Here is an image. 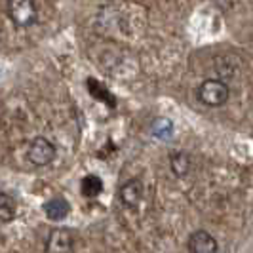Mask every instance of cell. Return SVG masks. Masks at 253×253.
<instances>
[{"label": "cell", "mask_w": 253, "mask_h": 253, "mask_svg": "<svg viewBox=\"0 0 253 253\" xmlns=\"http://www.w3.org/2000/svg\"><path fill=\"white\" fill-rule=\"evenodd\" d=\"M198 99L208 107H221L228 101V86L223 80H206L198 88Z\"/></svg>", "instance_id": "1"}, {"label": "cell", "mask_w": 253, "mask_h": 253, "mask_svg": "<svg viewBox=\"0 0 253 253\" xmlns=\"http://www.w3.org/2000/svg\"><path fill=\"white\" fill-rule=\"evenodd\" d=\"M6 8L15 27H31L37 21V6L31 0H10Z\"/></svg>", "instance_id": "2"}, {"label": "cell", "mask_w": 253, "mask_h": 253, "mask_svg": "<svg viewBox=\"0 0 253 253\" xmlns=\"http://www.w3.org/2000/svg\"><path fill=\"white\" fill-rule=\"evenodd\" d=\"M55 158V147L44 137H37L31 141L29 151H27V160L35 166H48Z\"/></svg>", "instance_id": "3"}, {"label": "cell", "mask_w": 253, "mask_h": 253, "mask_svg": "<svg viewBox=\"0 0 253 253\" xmlns=\"http://www.w3.org/2000/svg\"><path fill=\"white\" fill-rule=\"evenodd\" d=\"M75 232L69 228H53L46 242V253H73L75 250Z\"/></svg>", "instance_id": "4"}, {"label": "cell", "mask_w": 253, "mask_h": 253, "mask_svg": "<svg viewBox=\"0 0 253 253\" xmlns=\"http://www.w3.org/2000/svg\"><path fill=\"white\" fill-rule=\"evenodd\" d=\"M190 253H217L219 246L217 240L208 232V230H196L189 238Z\"/></svg>", "instance_id": "5"}, {"label": "cell", "mask_w": 253, "mask_h": 253, "mask_svg": "<svg viewBox=\"0 0 253 253\" xmlns=\"http://www.w3.org/2000/svg\"><path fill=\"white\" fill-rule=\"evenodd\" d=\"M120 200L127 208H137L143 200V183L139 179H129L120 189Z\"/></svg>", "instance_id": "6"}, {"label": "cell", "mask_w": 253, "mask_h": 253, "mask_svg": "<svg viewBox=\"0 0 253 253\" xmlns=\"http://www.w3.org/2000/svg\"><path fill=\"white\" fill-rule=\"evenodd\" d=\"M71 211V204L61 196H55L48 202H44V213L50 221H63Z\"/></svg>", "instance_id": "7"}, {"label": "cell", "mask_w": 253, "mask_h": 253, "mask_svg": "<svg viewBox=\"0 0 253 253\" xmlns=\"http://www.w3.org/2000/svg\"><path fill=\"white\" fill-rule=\"evenodd\" d=\"M169 164H171V171L179 175V177H183V175H187L190 169V156L187 152L179 151V152H173L171 156H169Z\"/></svg>", "instance_id": "8"}, {"label": "cell", "mask_w": 253, "mask_h": 253, "mask_svg": "<svg viewBox=\"0 0 253 253\" xmlns=\"http://www.w3.org/2000/svg\"><path fill=\"white\" fill-rule=\"evenodd\" d=\"M15 210H17V206L12 196L8 192H0V221L2 223L12 221L15 217Z\"/></svg>", "instance_id": "9"}, {"label": "cell", "mask_w": 253, "mask_h": 253, "mask_svg": "<svg viewBox=\"0 0 253 253\" xmlns=\"http://www.w3.org/2000/svg\"><path fill=\"white\" fill-rule=\"evenodd\" d=\"M80 190H82V194H84L86 198H95V196H99L103 190L101 179L95 177V175H86V177L82 179V183H80Z\"/></svg>", "instance_id": "10"}, {"label": "cell", "mask_w": 253, "mask_h": 253, "mask_svg": "<svg viewBox=\"0 0 253 253\" xmlns=\"http://www.w3.org/2000/svg\"><path fill=\"white\" fill-rule=\"evenodd\" d=\"M152 133H154V137H158V139L168 141L171 137V133H173V124H171L168 118H156V120L152 122Z\"/></svg>", "instance_id": "11"}, {"label": "cell", "mask_w": 253, "mask_h": 253, "mask_svg": "<svg viewBox=\"0 0 253 253\" xmlns=\"http://www.w3.org/2000/svg\"><path fill=\"white\" fill-rule=\"evenodd\" d=\"M88 86H89V93L93 95V97H97V99H105L107 103H111V107H113V97L109 95V91L103 88L99 82H95L93 78H89L88 80Z\"/></svg>", "instance_id": "12"}]
</instances>
